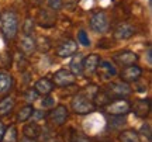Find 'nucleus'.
Wrapping results in <instances>:
<instances>
[{
    "label": "nucleus",
    "mask_w": 152,
    "mask_h": 142,
    "mask_svg": "<svg viewBox=\"0 0 152 142\" xmlns=\"http://www.w3.org/2000/svg\"><path fill=\"white\" fill-rule=\"evenodd\" d=\"M0 28L3 37L7 41L16 38L18 31V17L13 10H6L0 14Z\"/></svg>",
    "instance_id": "obj_1"
},
{
    "label": "nucleus",
    "mask_w": 152,
    "mask_h": 142,
    "mask_svg": "<svg viewBox=\"0 0 152 142\" xmlns=\"http://www.w3.org/2000/svg\"><path fill=\"white\" fill-rule=\"evenodd\" d=\"M92 97L89 96V87L86 90L79 92L73 97V100H72V103H71L72 110L75 111L76 114H89V113H93L96 110V106L93 104Z\"/></svg>",
    "instance_id": "obj_2"
},
{
    "label": "nucleus",
    "mask_w": 152,
    "mask_h": 142,
    "mask_svg": "<svg viewBox=\"0 0 152 142\" xmlns=\"http://www.w3.org/2000/svg\"><path fill=\"white\" fill-rule=\"evenodd\" d=\"M131 87L128 83L125 82H113L110 83L109 86H107V89H106V93L110 96V98L111 100H115V98H124L127 97V96H130L131 94Z\"/></svg>",
    "instance_id": "obj_3"
},
{
    "label": "nucleus",
    "mask_w": 152,
    "mask_h": 142,
    "mask_svg": "<svg viewBox=\"0 0 152 142\" xmlns=\"http://www.w3.org/2000/svg\"><path fill=\"white\" fill-rule=\"evenodd\" d=\"M104 109L111 115H125L131 111V104L125 98H115L111 100Z\"/></svg>",
    "instance_id": "obj_4"
},
{
    "label": "nucleus",
    "mask_w": 152,
    "mask_h": 142,
    "mask_svg": "<svg viewBox=\"0 0 152 142\" xmlns=\"http://www.w3.org/2000/svg\"><path fill=\"white\" fill-rule=\"evenodd\" d=\"M76 82V76L68 69H59L52 75V83L58 87H68L75 84Z\"/></svg>",
    "instance_id": "obj_5"
},
{
    "label": "nucleus",
    "mask_w": 152,
    "mask_h": 142,
    "mask_svg": "<svg viewBox=\"0 0 152 142\" xmlns=\"http://www.w3.org/2000/svg\"><path fill=\"white\" fill-rule=\"evenodd\" d=\"M90 28L96 33L103 34L109 30V16L104 11H97L90 17Z\"/></svg>",
    "instance_id": "obj_6"
},
{
    "label": "nucleus",
    "mask_w": 152,
    "mask_h": 142,
    "mask_svg": "<svg viewBox=\"0 0 152 142\" xmlns=\"http://www.w3.org/2000/svg\"><path fill=\"white\" fill-rule=\"evenodd\" d=\"M49 117V121L54 124V125H64L68 120V109H66V106L64 104H59V106H56L54 110H51V113L48 114Z\"/></svg>",
    "instance_id": "obj_7"
},
{
    "label": "nucleus",
    "mask_w": 152,
    "mask_h": 142,
    "mask_svg": "<svg viewBox=\"0 0 152 142\" xmlns=\"http://www.w3.org/2000/svg\"><path fill=\"white\" fill-rule=\"evenodd\" d=\"M142 76V69L140 66L137 65H128V66H124V69L121 71V80L125 83H132V82H137L140 80V77Z\"/></svg>",
    "instance_id": "obj_8"
},
{
    "label": "nucleus",
    "mask_w": 152,
    "mask_h": 142,
    "mask_svg": "<svg viewBox=\"0 0 152 142\" xmlns=\"http://www.w3.org/2000/svg\"><path fill=\"white\" fill-rule=\"evenodd\" d=\"M131 110L134 111V114L140 118H147L149 113H151V101L149 98H142V100H137L135 103L131 106Z\"/></svg>",
    "instance_id": "obj_9"
},
{
    "label": "nucleus",
    "mask_w": 152,
    "mask_h": 142,
    "mask_svg": "<svg viewBox=\"0 0 152 142\" xmlns=\"http://www.w3.org/2000/svg\"><path fill=\"white\" fill-rule=\"evenodd\" d=\"M77 51V44H76L73 39H65L64 42H61L56 48V55L61 56V58H68V56H72L73 54H76Z\"/></svg>",
    "instance_id": "obj_10"
},
{
    "label": "nucleus",
    "mask_w": 152,
    "mask_h": 142,
    "mask_svg": "<svg viewBox=\"0 0 152 142\" xmlns=\"http://www.w3.org/2000/svg\"><path fill=\"white\" fill-rule=\"evenodd\" d=\"M135 34V28L130 23H120L114 30V38L115 39H128Z\"/></svg>",
    "instance_id": "obj_11"
},
{
    "label": "nucleus",
    "mask_w": 152,
    "mask_h": 142,
    "mask_svg": "<svg viewBox=\"0 0 152 142\" xmlns=\"http://www.w3.org/2000/svg\"><path fill=\"white\" fill-rule=\"evenodd\" d=\"M99 63H100V56L97 54L87 55L85 59L82 60V66H83V73L86 75H92L97 71Z\"/></svg>",
    "instance_id": "obj_12"
},
{
    "label": "nucleus",
    "mask_w": 152,
    "mask_h": 142,
    "mask_svg": "<svg viewBox=\"0 0 152 142\" xmlns=\"http://www.w3.org/2000/svg\"><path fill=\"white\" fill-rule=\"evenodd\" d=\"M113 59L121 66H128V65H134L138 60V55L131 52V51H121V52L114 55Z\"/></svg>",
    "instance_id": "obj_13"
},
{
    "label": "nucleus",
    "mask_w": 152,
    "mask_h": 142,
    "mask_svg": "<svg viewBox=\"0 0 152 142\" xmlns=\"http://www.w3.org/2000/svg\"><path fill=\"white\" fill-rule=\"evenodd\" d=\"M13 87V76L10 72L0 69V96H4L11 90Z\"/></svg>",
    "instance_id": "obj_14"
},
{
    "label": "nucleus",
    "mask_w": 152,
    "mask_h": 142,
    "mask_svg": "<svg viewBox=\"0 0 152 142\" xmlns=\"http://www.w3.org/2000/svg\"><path fill=\"white\" fill-rule=\"evenodd\" d=\"M54 87H55V84L52 83V80H49L47 77H42V79L37 80L35 84H34V90L38 94H41V96H48L54 90Z\"/></svg>",
    "instance_id": "obj_15"
},
{
    "label": "nucleus",
    "mask_w": 152,
    "mask_h": 142,
    "mask_svg": "<svg viewBox=\"0 0 152 142\" xmlns=\"http://www.w3.org/2000/svg\"><path fill=\"white\" fill-rule=\"evenodd\" d=\"M42 132V128L38 125L37 122H28L23 128V135L27 139H37Z\"/></svg>",
    "instance_id": "obj_16"
},
{
    "label": "nucleus",
    "mask_w": 152,
    "mask_h": 142,
    "mask_svg": "<svg viewBox=\"0 0 152 142\" xmlns=\"http://www.w3.org/2000/svg\"><path fill=\"white\" fill-rule=\"evenodd\" d=\"M92 101L96 107H106L111 101V98H110L109 94L106 93V90H96L92 97Z\"/></svg>",
    "instance_id": "obj_17"
},
{
    "label": "nucleus",
    "mask_w": 152,
    "mask_h": 142,
    "mask_svg": "<svg viewBox=\"0 0 152 142\" xmlns=\"http://www.w3.org/2000/svg\"><path fill=\"white\" fill-rule=\"evenodd\" d=\"M20 45H21V51L26 55H33L35 52V39L33 38V35H24Z\"/></svg>",
    "instance_id": "obj_18"
},
{
    "label": "nucleus",
    "mask_w": 152,
    "mask_h": 142,
    "mask_svg": "<svg viewBox=\"0 0 152 142\" xmlns=\"http://www.w3.org/2000/svg\"><path fill=\"white\" fill-rule=\"evenodd\" d=\"M99 71L102 72V75H103V77H113L117 75V69H115V66L111 63V62H109V60H100V63H99Z\"/></svg>",
    "instance_id": "obj_19"
},
{
    "label": "nucleus",
    "mask_w": 152,
    "mask_h": 142,
    "mask_svg": "<svg viewBox=\"0 0 152 142\" xmlns=\"http://www.w3.org/2000/svg\"><path fill=\"white\" fill-rule=\"evenodd\" d=\"M14 98L10 96H6L4 98L0 100V115H7L11 113V110L14 109Z\"/></svg>",
    "instance_id": "obj_20"
},
{
    "label": "nucleus",
    "mask_w": 152,
    "mask_h": 142,
    "mask_svg": "<svg viewBox=\"0 0 152 142\" xmlns=\"http://www.w3.org/2000/svg\"><path fill=\"white\" fill-rule=\"evenodd\" d=\"M16 125H10L4 130V134L0 139V142H18V134H17Z\"/></svg>",
    "instance_id": "obj_21"
},
{
    "label": "nucleus",
    "mask_w": 152,
    "mask_h": 142,
    "mask_svg": "<svg viewBox=\"0 0 152 142\" xmlns=\"http://www.w3.org/2000/svg\"><path fill=\"white\" fill-rule=\"evenodd\" d=\"M120 142H141V138L138 135V132L134 131V130H127V131H123L118 135Z\"/></svg>",
    "instance_id": "obj_22"
},
{
    "label": "nucleus",
    "mask_w": 152,
    "mask_h": 142,
    "mask_svg": "<svg viewBox=\"0 0 152 142\" xmlns=\"http://www.w3.org/2000/svg\"><path fill=\"white\" fill-rule=\"evenodd\" d=\"M82 60H83V58H82L80 54H77L75 58L71 60V72L75 75V76H79V75H82V73H83Z\"/></svg>",
    "instance_id": "obj_23"
},
{
    "label": "nucleus",
    "mask_w": 152,
    "mask_h": 142,
    "mask_svg": "<svg viewBox=\"0 0 152 142\" xmlns=\"http://www.w3.org/2000/svg\"><path fill=\"white\" fill-rule=\"evenodd\" d=\"M33 113H34V107L33 106H26L23 107L18 114H17V122H26L28 121L31 117H33Z\"/></svg>",
    "instance_id": "obj_24"
},
{
    "label": "nucleus",
    "mask_w": 152,
    "mask_h": 142,
    "mask_svg": "<svg viewBox=\"0 0 152 142\" xmlns=\"http://www.w3.org/2000/svg\"><path fill=\"white\" fill-rule=\"evenodd\" d=\"M38 18H39V24L42 25V27H51V24L48 23V20L52 24H55V17L52 16V14H49L47 10H41L39 11V16H38Z\"/></svg>",
    "instance_id": "obj_25"
},
{
    "label": "nucleus",
    "mask_w": 152,
    "mask_h": 142,
    "mask_svg": "<svg viewBox=\"0 0 152 142\" xmlns=\"http://www.w3.org/2000/svg\"><path fill=\"white\" fill-rule=\"evenodd\" d=\"M138 135H142V137H145L147 135V142H151L152 138H151V125L145 122V124H142L141 130H140V134Z\"/></svg>",
    "instance_id": "obj_26"
},
{
    "label": "nucleus",
    "mask_w": 152,
    "mask_h": 142,
    "mask_svg": "<svg viewBox=\"0 0 152 142\" xmlns=\"http://www.w3.org/2000/svg\"><path fill=\"white\" fill-rule=\"evenodd\" d=\"M24 35H33V31H34V20L31 18H27L26 21H24Z\"/></svg>",
    "instance_id": "obj_27"
},
{
    "label": "nucleus",
    "mask_w": 152,
    "mask_h": 142,
    "mask_svg": "<svg viewBox=\"0 0 152 142\" xmlns=\"http://www.w3.org/2000/svg\"><path fill=\"white\" fill-rule=\"evenodd\" d=\"M77 41H79L83 47H90V39L87 37L86 31H83V30H80L79 34H77Z\"/></svg>",
    "instance_id": "obj_28"
},
{
    "label": "nucleus",
    "mask_w": 152,
    "mask_h": 142,
    "mask_svg": "<svg viewBox=\"0 0 152 142\" xmlns=\"http://www.w3.org/2000/svg\"><path fill=\"white\" fill-rule=\"evenodd\" d=\"M62 1L64 0H47L48 6L51 7V10H54V11H58L62 9Z\"/></svg>",
    "instance_id": "obj_29"
},
{
    "label": "nucleus",
    "mask_w": 152,
    "mask_h": 142,
    "mask_svg": "<svg viewBox=\"0 0 152 142\" xmlns=\"http://www.w3.org/2000/svg\"><path fill=\"white\" fill-rule=\"evenodd\" d=\"M38 96H39V94H38L34 89H30L27 93H26V100H28V101H35L38 98Z\"/></svg>",
    "instance_id": "obj_30"
},
{
    "label": "nucleus",
    "mask_w": 152,
    "mask_h": 142,
    "mask_svg": "<svg viewBox=\"0 0 152 142\" xmlns=\"http://www.w3.org/2000/svg\"><path fill=\"white\" fill-rule=\"evenodd\" d=\"M54 98L52 97H47V98H44L42 100V107H51L52 104H54Z\"/></svg>",
    "instance_id": "obj_31"
},
{
    "label": "nucleus",
    "mask_w": 152,
    "mask_h": 142,
    "mask_svg": "<svg viewBox=\"0 0 152 142\" xmlns=\"http://www.w3.org/2000/svg\"><path fill=\"white\" fill-rule=\"evenodd\" d=\"M33 115H35V120H39V118H45V117H47V114H45V113H42V111H38V110H34Z\"/></svg>",
    "instance_id": "obj_32"
},
{
    "label": "nucleus",
    "mask_w": 152,
    "mask_h": 142,
    "mask_svg": "<svg viewBox=\"0 0 152 142\" xmlns=\"http://www.w3.org/2000/svg\"><path fill=\"white\" fill-rule=\"evenodd\" d=\"M4 130H6V127L4 124L0 121V139H1V137H3V134H4Z\"/></svg>",
    "instance_id": "obj_33"
}]
</instances>
